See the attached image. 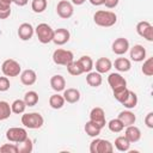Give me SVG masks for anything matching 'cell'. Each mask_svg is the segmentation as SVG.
Listing matches in <instances>:
<instances>
[{
    "label": "cell",
    "mask_w": 153,
    "mask_h": 153,
    "mask_svg": "<svg viewBox=\"0 0 153 153\" xmlns=\"http://www.w3.org/2000/svg\"><path fill=\"white\" fill-rule=\"evenodd\" d=\"M6 137H7L8 141L17 143V142H20V141L25 140L27 137V133H26V130L24 128L12 127L6 131Z\"/></svg>",
    "instance_id": "obj_6"
},
{
    "label": "cell",
    "mask_w": 153,
    "mask_h": 153,
    "mask_svg": "<svg viewBox=\"0 0 153 153\" xmlns=\"http://www.w3.org/2000/svg\"><path fill=\"white\" fill-rule=\"evenodd\" d=\"M78 61H79V63H80V66H81L84 73H88V72L92 71V68H93V60H92L90 56L84 55V56H81Z\"/></svg>",
    "instance_id": "obj_29"
},
{
    "label": "cell",
    "mask_w": 153,
    "mask_h": 153,
    "mask_svg": "<svg viewBox=\"0 0 153 153\" xmlns=\"http://www.w3.org/2000/svg\"><path fill=\"white\" fill-rule=\"evenodd\" d=\"M36 80H37V75L33 69H25L20 73V81L25 86L33 85L36 82Z\"/></svg>",
    "instance_id": "obj_16"
},
{
    "label": "cell",
    "mask_w": 153,
    "mask_h": 153,
    "mask_svg": "<svg viewBox=\"0 0 153 153\" xmlns=\"http://www.w3.org/2000/svg\"><path fill=\"white\" fill-rule=\"evenodd\" d=\"M35 33V29L30 23H23L18 27V36L22 41H29L32 38Z\"/></svg>",
    "instance_id": "obj_13"
},
{
    "label": "cell",
    "mask_w": 153,
    "mask_h": 153,
    "mask_svg": "<svg viewBox=\"0 0 153 153\" xmlns=\"http://www.w3.org/2000/svg\"><path fill=\"white\" fill-rule=\"evenodd\" d=\"M36 36L38 38V41L43 44H47L49 42L53 41V36H54V30L51 29L50 25H48L47 23H41L36 26L35 29Z\"/></svg>",
    "instance_id": "obj_3"
},
{
    "label": "cell",
    "mask_w": 153,
    "mask_h": 153,
    "mask_svg": "<svg viewBox=\"0 0 153 153\" xmlns=\"http://www.w3.org/2000/svg\"><path fill=\"white\" fill-rule=\"evenodd\" d=\"M102 81H103V78H102V74L98 73V72H88V74L86 75V82L92 86V87H98L102 85Z\"/></svg>",
    "instance_id": "obj_21"
},
{
    "label": "cell",
    "mask_w": 153,
    "mask_h": 153,
    "mask_svg": "<svg viewBox=\"0 0 153 153\" xmlns=\"http://www.w3.org/2000/svg\"><path fill=\"white\" fill-rule=\"evenodd\" d=\"M118 1L120 0H104V5L108 8H115L118 5Z\"/></svg>",
    "instance_id": "obj_42"
},
{
    "label": "cell",
    "mask_w": 153,
    "mask_h": 153,
    "mask_svg": "<svg viewBox=\"0 0 153 153\" xmlns=\"http://www.w3.org/2000/svg\"><path fill=\"white\" fill-rule=\"evenodd\" d=\"M85 133L88 135V136H91V137H97L99 134H100V128L97 126V124H94L92 121H88V122H86V124H85Z\"/></svg>",
    "instance_id": "obj_27"
},
{
    "label": "cell",
    "mask_w": 153,
    "mask_h": 153,
    "mask_svg": "<svg viewBox=\"0 0 153 153\" xmlns=\"http://www.w3.org/2000/svg\"><path fill=\"white\" fill-rule=\"evenodd\" d=\"M11 114H12L11 105L5 100H0V121L7 120L11 116Z\"/></svg>",
    "instance_id": "obj_30"
},
{
    "label": "cell",
    "mask_w": 153,
    "mask_h": 153,
    "mask_svg": "<svg viewBox=\"0 0 153 153\" xmlns=\"http://www.w3.org/2000/svg\"><path fill=\"white\" fill-rule=\"evenodd\" d=\"M108 82H109V85H110V87H111L112 91L127 86V80L120 73H111L108 76Z\"/></svg>",
    "instance_id": "obj_11"
},
{
    "label": "cell",
    "mask_w": 153,
    "mask_h": 153,
    "mask_svg": "<svg viewBox=\"0 0 153 153\" xmlns=\"http://www.w3.org/2000/svg\"><path fill=\"white\" fill-rule=\"evenodd\" d=\"M111 68H112V62L108 57H99L96 61V72H98L100 74L108 73Z\"/></svg>",
    "instance_id": "obj_17"
},
{
    "label": "cell",
    "mask_w": 153,
    "mask_h": 153,
    "mask_svg": "<svg viewBox=\"0 0 153 153\" xmlns=\"http://www.w3.org/2000/svg\"><path fill=\"white\" fill-rule=\"evenodd\" d=\"M25 109H26V104H25L24 99H16L11 104V110H12L13 114H17V115L24 114Z\"/></svg>",
    "instance_id": "obj_32"
},
{
    "label": "cell",
    "mask_w": 153,
    "mask_h": 153,
    "mask_svg": "<svg viewBox=\"0 0 153 153\" xmlns=\"http://www.w3.org/2000/svg\"><path fill=\"white\" fill-rule=\"evenodd\" d=\"M74 60V55L71 50H66V49H56L53 53V61L56 65H61V66H68L72 61Z\"/></svg>",
    "instance_id": "obj_4"
},
{
    "label": "cell",
    "mask_w": 153,
    "mask_h": 153,
    "mask_svg": "<svg viewBox=\"0 0 153 153\" xmlns=\"http://www.w3.org/2000/svg\"><path fill=\"white\" fill-rule=\"evenodd\" d=\"M121 104H122L124 108H127V109H134V108L136 106V104H137V96H136V93L129 90V93H128L127 98H126L124 102L121 103Z\"/></svg>",
    "instance_id": "obj_28"
},
{
    "label": "cell",
    "mask_w": 153,
    "mask_h": 153,
    "mask_svg": "<svg viewBox=\"0 0 153 153\" xmlns=\"http://www.w3.org/2000/svg\"><path fill=\"white\" fill-rule=\"evenodd\" d=\"M145 124L148 127V128H153V112H148L145 117Z\"/></svg>",
    "instance_id": "obj_41"
},
{
    "label": "cell",
    "mask_w": 153,
    "mask_h": 153,
    "mask_svg": "<svg viewBox=\"0 0 153 153\" xmlns=\"http://www.w3.org/2000/svg\"><path fill=\"white\" fill-rule=\"evenodd\" d=\"M108 127H109L110 131H112V133H121V131L124 129L123 123H122V122H121L118 118H114V120L109 121Z\"/></svg>",
    "instance_id": "obj_34"
},
{
    "label": "cell",
    "mask_w": 153,
    "mask_h": 153,
    "mask_svg": "<svg viewBox=\"0 0 153 153\" xmlns=\"http://www.w3.org/2000/svg\"><path fill=\"white\" fill-rule=\"evenodd\" d=\"M141 72L146 76H152L153 75V57H148L146 61H143Z\"/></svg>",
    "instance_id": "obj_35"
},
{
    "label": "cell",
    "mask_w": 153,
    "mask_h": 153,
    "mask_svg": "<svg viewBox=\"0 0 153 153\" xmlns=\"http://www.w3.org/2000/svg\"><path fill=\"white\" fill-rule=\"evenodd\" d=\"M136 32L141 37L147 39L148 42L153 41V26H152V24L149 22H146V20L139 22L137 25H136Z\"/></svg>",
    "instance_id": "obj_8"
},
{
    "label": "cell",
    "mask_w": 153,
    "mask_h": 153,
    "mask_svg": "<svg viewBox=\"0 0 153 153\" xmlns=\"http://www.w3.org/2000/svg\"><path fill=\"white\" fill-rule=\"evenodd\" d=\"M49 105L53 109H55V110L61 109L65 105V98H63V96H61L59 93H55V94L50 96V98H49Z\"/></svg>",
    "instance_id": "obj_26"
},
{
    "label": "cell",
    "mask_w": 153,
    "mask_h": 153,
    "mask_svg": "<svg viewBox=\"0 0 153 153\" xmlns=\"http://www.w3.org/2000/svg\"><path fill=\"white\" fill-rule=\"evenodd\" d=\"M90 2H91L93 6H100V5H104V0H90Z\"/></svg>",
    "instance_id": "obj_45"
},
{
    "label": "cell",
    "mask_w": 153,
    "mask_h": 153,
    "mask_svg": "<svg viewBox=\"0 0 153 153\" xmlns=\"http://www.w3.org/2000/svg\"><path fill=\"white\" fill-rule=\"evenodd\" d=\"M124 136L129 140L130 143H133V142H137V141L141 139V131H140V129H139L136 126L131 124V126L126 127Z\"/></svg>",
    "instance_id": "obj_15"
},
{
    "label": "cell",
    "mask_w": 153,
    "mask_h": 153,
    "mask_svg": "<svg viewBox=\"0 0 153 153\" xmlns=\"http://www.w3.org/2000/svg\"><path fill=\"white\" fill-rule=\"evenodd\" d=\"M44 118L38 112H29L22 116V124L29 129H38L43 126Z\"/></svg>",
    "instance_id": "obj_2"
},
{
    "label": "cell",
    "mask_w": 153,
    "mask_h": 153,
    "mask_svg": "<svg viewBox=\"0 0 153 153\" xmlns=\"http://www.w3.org/2000/svg\"><path fill=\"white\" fill-rule=\"evenodd\" d=\"M63 98H65V102L67 103H71V104H74L76 102H79L80 99V92L79 90L76 88H67V90H63Z\"/></svg>",
    "instance_id": "obj_19"
},
{
    "label": "cell",
    "mask_w": 153,
    "mask_h": 153,
    "mask_svg": "<svg viewBox=\"0 0 153 153\" xmlns=\"http://www.w3.org/2000/svg\"><path fill=\"white\" fill-rule=\"evenodd\" d=\"M85 1L86 0H72V4H74V5H82Z\"/></svg>",
    "instance_id": "obj_46"
},
{
    "label": "cell",
    "mask_w": 153,
    "mask_h": 153,
    "mask_svg": "<svg viewBox=\"0 0 153 153\" xmlns=\"http://www.w3.org/2000/svg\"><path fill=\"white\" fill-rule=\"evenodd\" d=\"M114 66L118 72H128L131 68V62L126 57H118L115 60Z\"/></svg>",
    "instance_id": "obj_23"
},
{
    "label": "cell",
    "mask_w": 153,
    "mask_h": 153,
    "mask_svg": "<svg viewBox=\"0 0 153 153\" xmlns=\"http://www.w3.org/2000/svg\"><path fill=\"white\" fill-rule=\"evenodd\" d=\"M69 37H71L69 31L65 27H60L54 30V36L51 42H54L56 45H63L69 41Z\"/></svg>",
    "instance_id": "obj_10"
},
{
    "label": "cell",
    "mask_w": 153,
    "mask_h": 153,
    "mask_svg": "<svg viewBox=\"0 0 153 153\" xmlns=\"http://www.w3.org/2000/svg\"><path fill=\"white\" fill-rule=\"evenodd\" d=\"M47 0H32L31 2V8L33 12L36 13H42L45 8H47Z\"/></svg>",
    "instance_id": "obj_36"
},
{
    "label": "cell",
    "mask_w": 153,
    "mask_h": 153,
    "mask_svg": "<svg viewBox=\"0 0 153 153\" xmlns=\"http://www.w3.org/2000/svg\"><path fill=\"white\" fill-rule=\"evenodd\" d=\"M11 1H12V2H13V1H14V0H11Z\"/></svg>",
    "instance_id": "obj_47"
},
{
    "label": "cell",
    "mask_w": 153,
    "mask_h": 153,
    "mask_svg": "<svg viewBox=\"0 0 153 153\" xmlns=\"http://www.w3.org/2000/svg\"><path fill=\"white\" fill-rule=\"evenodd\" d=\"M50 86H51V88H53L54 91L61 92V91H63L65 87H66V80H65V78H63L62 75H60V74L53 75V76L50 78Z\"/></svg>",
    "instance_id": "obj_18"
},
{
    "label": "cell",
    "mask_w": 153,
    "mask_h": 153,
    "mask_svg": "<svg viewBox=\"0 0 153 153\" xmlns=\"http://www.w3.org/2000/svg\"><path fill=\"white\" fill-rule=\"evenodd\" d=\"M56 12H57V16L61 17L62 19H68L74 13L73 4L69 2V1H67V0H61V1L57 2Z\"/></svg>",
    "instance_id": "obj_7"
},
{
    "label": "cell",
    "mask_w": 153,
    "mask_h": 153,
    "mask_svg": "<svg viewBox=\"0 0 153 153\" xmlns=\"http://www.w3.org/2000/svg\"><path fill=\"white\" fill-rule=\"evenodd\" d=\"M67 71H68V73H69L71 75H74V76L80 75V74L84 73V71H82V68H81V66H80V63H79L78 60H76V61L73 60V61L67 66Z\"/></svg>",
    "instance_id": "obj_33"
},
{
    "label": "cell",
    "mask_w": 153,
    "mask_h": 153,
    "mask_svg": "<svg viewBox=\"0 0 153 153\" xmlns=\"http://www.w3.org/2000/svg\"><path fill=\"white\" fill-rule=\"evenodd\" d=\"M1 71H2L4 75H6V76H17L22 72V67H20L19 62H17L16 60L7 59L2 62Z\"/></svg>",
    "instance_id": "obj_5"
},
{
    "label": "cell",
    "mask_w": 153,
    "mask_h": 153,
    "mask_svg": "<svg viewBox=\"0 0 153 153\" xmlns=\"http://www.w3.org/2000/svg\"><path fill=\"white\" fill-rule=\"evenodd\" d=\"M1 153H18V148L16 143H5L0 147Z\"/></svg>",
    "instance_id": "obj_38"
},
{
    "label": "cell",
    "mask_w": 153,
    "mask_h": 153,
    "mask_svg": "<svg viewBox=\"0 0 153 153\" xmlns=\"http://www.w3.org/2000/svg\"><path fill=\"white\" fill-rule=\"evenodd\" d=\"M93 20L98 26H103V27H110L112 25L116 24L117 22V16L115 12L111 11H104V10H99L94 13L93 16Z\"/></svg>",
    "instance_id": "obj_1"
},
{
    "label": "cell",
    "mask_w": 153,
    "mask_h": 153,
    "mask_svg": "<svg viewBox=\"0 0 153 153\" xmlns=\"http://www.w3.org/2000/svg\"><path fill=\"white\" fill-rule=\"evenodd\" d=\"M16 145L18 148V153H31L33 149V143L29 137H26L20 142H17Z\"/></svg>",
    "instance_id": "obj_25"
},
{
    "label": "cell",
    "mask_w": 153,
    "mask_h": 153,
    "mask_svg": "<svg viewBox=\"0 0 153 153\" xmlns=\"http://www.w3.org/2000/svg\"><path fill=\"white\" fill-rule=\"evenodd\" d=\"M27 1H29V0H14L13 2H14L17 6H25V5L27 4Z\"/></svg>",
    "instance_id": "obj_44"
},
{
    "label": "cell",
    "mask_w": 153,
    "mask_h": 153,
    "mask_svg": "<svg viewBox=\"0 0 153 153\" xmlns=\"http://www.w3.org/2000/svg\"><path fill=\"white\" fill-rule=\"evenodd\" d=\"M24 102L26 106H35L38 103V93L36 91H29L24 96Z\"/></svg>",
    "instance_id": "obj_31"
},
{
    "label": "cell",
    "mask_w": 153,
    "mask_h": 153,
    "mask_svg": "<svg viewBox=\"0 0 153 153\" xmlns=\"http://www.w3.org/2000/svg\"><path fill=\"white\" fill-rule=\"evenodd\" d=\"M11 16V10L8 11H1L0 10V19H7Z\"/></svg>",
    "instance_id": "obj_43"
},
{
    "label": "cell",
    "mask_w": 153,
    "mask_h": 153,
    "mask_svg": "<svg viewBox=\"0 0 153 153\" xmlns=\"http://www.w3.org/2000/svg\"><path fill=\"white\" fill-rule=\"evenodd\" d=\"M115 147H116L120 152H127V151H129V148H130V142H129V140H128L124 135L117 136V137L115 139Z\"/></svg>",
    "instance_id": "obj_24"
},
{
    "label": "cell",
    "mask_w": 153,
    "mask_h": 153,
    "mask_svg": "<svg viewBox=\"0 0 153 153\" xmlns=\"http://www.w3.org/2000/svg\"><path fill=\"white\" fill-rule=\"evenodd\" d=\"M11 0H0V10L1 11H8L11 10Z\"/></svg>",
    "instance_id": "obj_40"
},
{
    "label": "cell",
    "mask_w": 153,
    "mask_h": 153,
    "mask_svg": "<svg viewBox=\"0 0 153 153\" xmlns=\"http://www.w3.org/2000/svg\"><path fill=\"white\" fill-rule=\"evenodd\" d=\"M112 92H114V97H115V99H116L117 102H120V103H123L124 99L127 98L128 93H129V90H128L127 86H126V87L115 90V91H112Z\"/></svg>",
    "instance_id": "obj_37"
},
{
    "label": "cell",
    "mask_w": 153,
    "mask_h": 153,
    "mask_svg": "<svg viewBox=\"0 0 153 153\" xmlns=\"http://www.w3.org/2000/svg\"><path fill=\"white\" fill-rule=\"evenodd\" d=\"M129 50V42L124 37H118L112 43V51L116 55H123Z\"/></svg>",
    "instance_id": "obj_12"
},
{
    "label": "cell",
    "mask_w": 153,
    "mask_h": 153,
    "mask_svg": "<svg viewBox=\"0 0 153 153\" xmlns=\"http://www.w3.org/2000/svg\"><path fill=\"white\" fill-rule=\"evenodd\" d=\"M130 59L135 62H141L146 59V49L141 44H135L130 48Z\"/></svg>",
    "instance_id": "obj_14"
},
{
    "label": "cell",
    "mask_w": 153,
    "mask_h": 153,
    "mask_svg": "<svg viewBox=\"0 0 153 153\" xmlns=\"http://www.w3.org/2000/svg\"><path fill=\"white\" fill-rule=\"evenodd\" d=\"M10 86H11V84H10L8 78L6 75L0 76V92H6L10 88Z\"/></svg>",
    "instance_id": "obj_39"
},
{
    "label": "cell",
    "mask_w": 153,
    "mask_h": 153,
    "mask_svg": "<svg viewBox=\"0 0 153 153\" xmlns=\"http://www.w3.org/2000/svg\"><path fill=\"white\" fill-rule=\"evenodd\" d=\"M112 151H114V146H112V143L110 141L103 140V139H98L96 153H111Z\"/></svg>",
    "instance_id": "obj_22"
},
{
    "label": "cell",
    "mask_w": 153,
    "mask_h": 153,
    "mask_svg": "<svg viewBox=\"0 0 153 153\" xmlns=\"http://www.w3.org/2000/svg\"><path fill=\"white\" fill-rule=\"evenodd\" d=\"M117 118L123 123L124 128L128 127V126L134 124L135 121H136V117H135L134 112H131V111H129V110H127V111H121Z\"/></svg>",
    "instance_id": "obj_20"
},
{
    "label": "cell",
    "mask_w": 153,
    "mask_h": 153,
    "mask_svg": "<svg viewBox=\"0 0 153 153\" xmlns=\"http://www.w3.org/2000/svg\"><path fill=\"white\" fill-rule=\"evenodd\" d=\"M90 121H92L94 124H97L100 129H103L106 124L105 120V112L102 108H93L90 112Z\"/></svg>",
    "instance_id": "obj_9"
}]
</instances>
